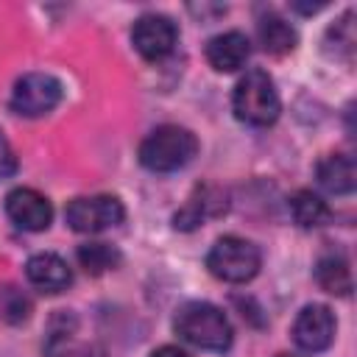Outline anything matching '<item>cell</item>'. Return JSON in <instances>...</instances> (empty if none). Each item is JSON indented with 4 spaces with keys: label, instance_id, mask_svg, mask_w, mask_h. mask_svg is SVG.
I'll use <instances>...</instances> for the list:
<instances>
[{
    "label": "cell",
    "instance_id": "6da1fadb",
    "mask_svg": "<svg viewBox=\"0 0 357 357\" xmlns=\"http://www.w3.org/2000/svg\"><path fill=\"white\" fill-rule=\"evenodd\" d=\"M173 326L181 340L206 351H226L234 337L226 312L209 301H187L178 307Z\"/></svg>",
    "mask_w": 357,
    "mask_h": 357
},
{
    "label": "cell",
    "instance_id": "7a4b0ae2",
    "mask_svg": "<svg viewBox=\"0 0 357 357\" xmlns=\"http://www.w3.org/2000/svg\"><path fill=\"white\" fill-rule=\"evenodd\" d=\"M198 153V139L184 126H159L139 142V165L153 173H173L190 165Z\"/></svg>",
    "mask_w": 357,
    "mask_h": 357
},
{
    "label": "cell",
    "instance_id": "3957f363",
    "mask_svg": "<svg viewBox=\"0 0 357 357\" xmlns=\"http://www.w3.org/2000/svg\"><path fill=\"white\" fill-rule=\"evenodd\" d=\"M231 109L237 120L248 126H271L282 112V100L273 78L265 70H248L234 86Z\"/></svg>",
    "mask_w": 357,
    "mask_h": 357
},
{
    "label": "cell",
    "instance_id": "277c9868",
    "mask_svg": "<svg viewBox=\"0 0 357 357\" xmlns=\"http://www.w3.org/2000/svg\"><path fill=\"white\" fill-rule=\"evenodd\" d=\"M262 265V254L251 240L226 234L220 240H215V245L206 254V268L215 279L229 282V284H243L251 282L259 273Z\"/></svg>",
    "mask_w": 357,
    "mask_h": 357
},
{
    "label": "cell",
    "instance_id": "5b68a950",
    "mask_svg": "<svg viewBox=\"0 0 357 357\" xmlns=\"http://www.w3.org/2000/svg\"><path fill=\"white\" fill-rule=\"evenodd\" d=\"M64 218L73 231L98 234V231H106V229L123 223L126 209L117 195H84V198H73L67 204Z\"/></svg>",
    "mask_w": 357,
    "mask_h": 357
},
{
    "label": "cell",
    "instance_id": "8992f818",
    "mask_svg": "<svg viewBox=\"0 0 357 357\" xmlns=\"http://www.w3.org/2000/svg\"><path fill=\"white\" fill-rule=\"evenodd\" d=\"M61 81L50 73H25L11 92V109L22 117H42L61 103Z\"/></svg>",
    "mask_w": 357,
    "mask_h": 357
},
{
    "label": "cell",
    "instance_id": "52a82bcc",
    "mask_svg": "<svg viewBox=\"0 0 357 357\" xmlns=\"http://www.w3.org/2000/svg\"><path fill=\"white\" fill-rule=\"evenodd\" d=\"M176 39H178V28L165 14H142L131 28L134 50L148 61L165 59L176 47Z\"/></svg>",
    "mask_w": 357,
    "mask_h": 357
},
{
    "label": "cell",
    "instance_id": "ba28073f",
    "mask_svg": "<svg viewBox=\"0 0 357 357\" xmlns=\"http://www.w3.org/2000/svg\"><path fill=\"white\" fill-rule=\"evenodd\" d=\"M335 332H337V321L326 304H307L293 321V340L298 349L310 354L329 349L335 340Z\"/></svg>",
    "mask_w": 357,
    "mask_h": 357
},
{
    "label": "cell",
    "instance_id": "9c48e42d",
    "mask_svg": "<svg viewBox=\"0 0 357 357\" xmlns=\"http://www.w3.org/2000/svg\"><path fill=\"white\" fill-rule=\"evenodd\" d=\"M6 215L14 226L25 231H45L53 220V206L42 192L31 187H17L6 195Z\"/></svg>",
    "mask_w": 357,
    "mask_h": 357
},
{
    "label": "cell",
    "instance_id": "30bf717a",
    "mask_svg": "<svg viewBox=\"0 0 357 357\" xmlns=\"http://www.w3.org/2000/svg\"><path fill=\"white\" fill-rule=\"evenodd\" d=\"M251 56V42L243 31H223L206 42V61L218 73L240 70Z\"/></svg>",
    "mask_w": 357,
    "mask_h": 357
},
{
    "label": "cell",
    "instance_id": "8fae6325",
    "mask_svg": "<svg viewBox=\"0 0 357 357\" xmlns=\"http://www.w3.org/2000/svg\"><path fill=\"white\" fill-rule=\"evenodd\" d=\"M226 209V192L218 187H195V192L187 198V204L173 215V226L181 231L198 229L206 218L220 215Z\"/></svg>",
    "mask_w": 357,
    "mask_h": 357
},
{
    "label": "cell",
    "instance_id": "7c38bea8",
    "mask_svg": "<svg viewBox=\"0 0 357 357\" xmlns=\"http://www.w3.org/2000/svg\"><path fill=\"white\" fill-rule=\"evenodd\" d=\"M25 276H28L31 284H36V287L45 290V293H61V290H67L70 282H73L70 265H67L59 254H50V251L33 254V257L25 262Z\"/></svg>",
    "mask_w": 357,
    "mask_h": 357
},
{
    "label": "cell",
    "instance_id": "4fadbf2b",
    "mask_svg": "<svg viewBox=\"0 0 357 357\" xmlns=\"http://www.w3.org/2000/svg\"><path fill=\"white\" fill-rule=\"evenodd\" d=\"M318 184L332 195H349L357 187V165L349 153H329L315 167Z\"/></svg>",
    "mask_w": 357,
    "mask_h": 357
},
{
    "label": "cell",
    "instance_id": "5bb4252c",
    "mask_svg": "<svg viewBox=\"0 0 357 357\" xmlns=\"http://www.w3.org/2000/svg\"><path fill=\"white\" fill-rule=\"evenodd\" d=\"M257 36H259L262 50L271 53V56H287V53L298 45L296 28H293L284 17H279L276 11H268V14L259 17V22H257Z\"/></svg>",
    "mask_w": 357,
    "mask_h": 357
},
{
    "label": "cell",
    "instance_id": "9a60e30c",
    "mask_svg": "<svg viewBox=\"0 0 357 357\" xmlns=\"http://www.w3.org/2000/svg\"><path fill=\"white\" fill-rule=\"evenodd\" d=\"M315 282L332 296H349L354 287L351 268L343 251H329L315 262Z\"/></svg>",
    "mask_w": 357,
    "mask_h": 357
},
{
    "label": "cell",
    "instance_id": "2e32d148",
    "mask_svg": "<svg viewBox=\"0 0 357 357\" xmlns=\"http://www.w3.org/2000/svg\"><path fill=\"white\" fill-rule=\"evenodd\" d=\"M354 42H357V33H354V11L349 8L340 20H335L326 28L324 50H326L329 59H340V61L349 64L354 59Z\"/></svg>",
    "mask_w": 357,
    "mask_h": 357
},
{
    "label": "cell",
    "instance_id": "e0dca14e",
    "mask_svg": "<svg viewBox=\"0 0 357 357\" xmlns=\"http://www.w3.org/2000/svg\"><path fill=\"white\" fill-rule=\"evenodd\" d=\"M290 212H293V220L301 229H318V226H324L332 218L329 204L318 192H312V190H298L290 198Z\"/></svg>",
    "mask_w": 357,
    "mask_h": 357
},
{
    "label": "cell",
    "instance_id": "ac0fdd59",
    "mask_svg": "<svg viewBox=\"0 0 357 357\" xmlns=\"http://www.w3.org/2000/svg\"><path fill=\"white\" fill-rule=\"evenodd\" d=\"M78 262L86 273L98 276V273H106V271L120 265V251L112 248L109 243H98V240L84 243V245H78Z\"/></svg>",
    "mask_w": 357,
    "mask_h": 357
},
{
    "label": "cell",
    "instance_id": "d6986e66",
    "mask_svg": "<svg viewBox=\"0 0 357 357\" xmlns=\"http://www.w3.org/2000/svg\"><path fill=\"white\" fill-rule=\"evenodd\" d=\"M47 354H50V357H106V354H103L100 349H95V346H75V343H70L67 329H53V332H50Z\"/></svg>",
    "mask_w": 357,
    "mask_h": 357
},
{
    "label": "cell",
    "instance_id": "ffe728a7",
    "mask_svg": "<svg viewBox=\"0 0 357 357\" xmlns=\"http://www.w3.org/2000/svg\"><path fill=\"white\" fill-rule=\"evenodd\" d=\"M17 173V153L8 142V137L0 131V178H8Z\"/></svg>",
    "mask_w": 357,
    "mask_h": 357
},
{
    "label": "cell",
    "instance_id": "44dd1931",
    "mask_svg": "<svg viewBox=\"0 0 357 357\" xmlns=\"http://www.w3.org/2000/svg\"><path fill=\"white\" fill-rule=\"evenodd\" d=\"M151 357H190L184 349H178V346H159Z\"/></svg>",
    "mask_w": 357,
    "mask_h": 357
},
{
    "label": "cell",
    "instance_id": "7402d4cb",
    "mask_svg": "<svg viewBox=\"0 0 357 357\" xmlns=\"http://www.w3.org/2000/svg\"><path fill=\"white\" fill-rule=\"evenodd\" d=\"M326 3H293V8L296 11H301V14H315V11H321Z\"/></svg>",
    "mask_w": 357,
    "mask_h": 357
},
{
    "label": "cell",
    "instance_id": "603a6c76",
    "mask_svg": "<svg viewBox=\"0 0 357 357\" xmlns=\"http://www.w3.org/2000/svg\"><path fill=\"white\" fill-rule=\"evenodd\" d=\"M276 357H298V354H284V351H282V354H276Z\"/></svg>",
    "mask_w": 357,
    "mask_h": 357
}]
</instances>
